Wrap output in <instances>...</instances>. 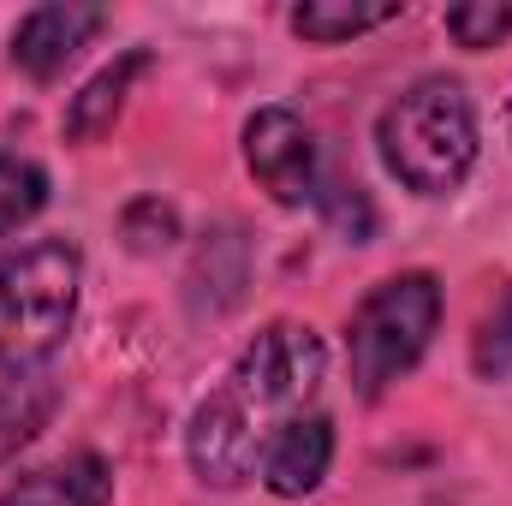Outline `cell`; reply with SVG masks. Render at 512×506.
I'll list each match as a JSON object with an SVG mask.
<instances>
[{"mask_svg": "<svg viewBox=\"0 0 512 506\" xmlns=\"http://www.w3.org/2000/svg\"><path fill=\"white\" fill-rule=\"evenodd\" d=\"M447 36L459 48H495L512 36V6L507 0H465V6H447Z\"/></svg>", "mask_w": 512, "mask_h": 506, "instance_id": "cell-14", "label": "cell"}, {"mask_svg": "<svg viewBox=\"0 0 512 506\" xmlns=\"http://www.w3.org/2000/svg\"><path fill=\"white\" fill-rule=\"evenodd\" d=\"M245 167H251V179L280 209H304L322 191L316 137H310V126L292 108H280V102L256 108L251 120H245Z\"/></svg>", "mask_w": 512, "mask_h": 506, "instance_id": "cell-5", "label": "cell"}, {"mask_svg": "<svg viewBox=\"0 0 512 506\" xmlns=\"http://www.w3.org/2000/svg\"><path fill=\"white\" fill-rule=\"evenodd\" d=\"M328 465H334V423H328L322 411H298V417L268 441V453H262L256 471H262V489H268V495L304 501V495L322 489Z\"/></svg>", "mask_w": 512, "mask_h": 506, "instance_id": "cell-7", "label": "cell"}, {"mask_svg": "<svg viewBox=\"0 0 512 506\" xmlns=\"http://www.w3.org/2000/svg\"><path fill=\"white\" fill-rule=\"evenodd\" d=\"M435 328H441V280L429 268H411V274L370 286L346 322V364H352L358 393L382 399L399 376H411L417 358L429 352Z\"/></svg>", "mask_w": 512, "mask_h": 506, "instance_id": "cell-4", "label": "cell"}, {"mask_svg": "<svg viewBox=\"0 0 512 506\" xmlns=\"http://www.w3.org/2000/svg\"><path fill=\"white\" fill-rule=\"evenodd\" d=\"M328 376V346L310 322H268L251 346L227 364L221 387L197 405L185 429L191 471L209 489L251 483L268 441L316 399Z\"/></svg>", "mask_w": 512, "mask_h": 506, "instance_id": "cell-1", "label": "cell"}, {"mask_svg": "<svg viewBox=\"0 0 512 506\" xmlns=\"http://www.w3.org/2000/svg\"><path fill=\"white\" fill-rule=\"evenodd\" d=\"M114 501V471L102 453H72L60 465L24 471L18 483L0 489V506H108Z\"/></svg>", "mask_w": 512, "mask_h": 506, "instance_id": "cell-8", "label": "cell"}, {"mask_svg": "<svg viewBox=\"0 0 512 506\" xmlns=\"http://www.w3.org/2000/svg\"><path fill=\"white\" fill-rule=\"evenodd\" d=\"M120 233H126V245L137 256H155L179 239V215H173V203H161V197H137L126 215H120Z\"/></svg>", "mask_w": 512, "mask_h": 506, "instance_id": "cell-15", "label": "cell"}, {"mask_svg": "<svg viewBox=\"0 0 512 506\" xmlns=\"http://www.w3.org/2000/svg\"><path fill=\"white\" fill-rule=\"evenodd\" d=\"M382 167L417 197H453L477 167V108L459 78H417L382 108Z\"/></svg>", "mask_w": 512, "mask_h": 506, "instance_id": "cell-2", "label": "cell"}, {"mask_svg": "<svg viewBox=\"0 0 512 506\" xmlns=\"http://www.w3.org/2000/svg\"><path fill=\"white\" fill-rule=\"evenodd\" d=\"M60 405V387L48 376H24V381H0V465L42 435V423L54 417Z\"/></svg>", "mask_w": 512, "mask_h": 506, "instance_id": "cell-11", "label": "cell"}, {"mask_svg": "<svg viewBox=\"0 0 512 506\" xmlns=\"http://www.w3.org/2000/svg\"><path fill=\"white\" fill-rule=\"evenodd\" d=\"M84 256L66 239H36L0 256V381L36 376L72 334Z\"/></svg>", "mask_w": 512, "mask_h": 506, "instance_id": "cell-3", "label": "cell"}, {"mask_svg": "<svg viewBox=\"0 0 512 506\" xmlns=\"http://www.w3.org/2000/svg\"><path fill=\"white\" fill-rule=\"evenodd\" d=\"M143 72H149V48H126L120 60H108V66L66 102V120H60L66 143H96V137H108L114 120H120V108H126L131 84H137Z\"/></svg>", "mask_w": 512, "mask_h": 506, "instance_id": "cell-9", "label": "cell"}, {"mask_svg": "<svg viewBox=\"0 0 512 506\" xmlns=\"http://www.w3.org/2000/svg\"><path fill=\"white\" fill-rule=\"evenodd\" d=\"M471 370L483 381L512 376V286L489 304V316H483L477 334H471Z\"/></svg>", "mask_w": 512, "mask_h": 506, "instance_id": "cell-13", "label": "cell"}, {"mask_svg": "<svg viewBox=\"0 0 512 506\" xmlns=\"http://www.w3.org/2000/svg\"><path fill=\"white\" fill-rule=\"evenodd\" d=\"M507 126H512V108H507Z\"/></svg>", "mask_w": 512, "mask_h": 506, "instance_id": "cell-17", "label": "cell"}, {"mask_svg": "<svg viewBox=\"0 0 512 506\" xmlns=\"http://www.w3.org/2000/svg\"><path fill=\"white\" fill-rule=\"evenodd\" d=\"M108 30L102 6H78V0H54V6H30L12 30V66L30 84H54L66 78V66Z\"/></svg>", "mask_w": 512, "mask_h": 506, "instance_id": "cell-6", "label": "cell"}, {"mask_svg": "<svg viewBox=\"0 0 512 506\" xmlns=\"http://www.w3.org/2000/svg\"><path fill=\"white\" fill-rule=\"evenodd\" d=\"M48 209V173L24 155H0V239L30 227Z\"/></svg>", "mask_w": 512, "mask_h": 506, "instance_id": "cell-12", "label": "cell"}, {"mask_svg": "<svg viewBox=\"0 0 512 506\" xmlns=\"http://www.w3.org/2000/svg\"><path fill=\"white\" fill-rule=\"evenodd\" d=\"M399 12H405V0H376V6H364V0H304V6H292V30L316 48H334V42H352L364 30L393 24Z\"/></svg>", "mask_w": 512, "mask_h": 506, "instance_id": "cell-10", "label": "cell"}, {"mask_svg": "<svg viewBox=\"0 0 512 506\" xmlns=\"http://www.w3.org/2000/svg\"><path fill=\"white\" fill-rule=\"evenodd\" d=\"M316 209H322L352 245H370V233H376V209H370V197H364L358 185H346V179H322Z\"/></svg>", "mask_w": 512, "mask_h": 506, "instance_id": "cell-16", "label": "cell"}]
</instances>
